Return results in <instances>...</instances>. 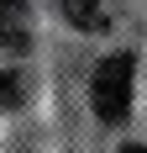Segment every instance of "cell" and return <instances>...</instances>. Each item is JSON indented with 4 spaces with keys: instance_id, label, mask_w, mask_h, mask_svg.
I'll list each match as a JSON object with an SVG mask.
<instances>
[{
    "instance_id": "5b68a950",
    "label": "cell",
    "mask_w": 147,
    "mask_h": 153,
    "mask_svg": "<svg viewBox=\"0 0 147 153\" xmlns=\"http://www.w3.org/2000/svg\"><path fill=\"white\" fill-rule=\"evenodd\" d=\"M121 153H147V148H142V143H132V148H121Z\"/></svg>"
},
{
    "instance_id": "6da1fadb",
    "label": "cell",
    "mask_w": 147,
    "mask_h": 153,
    "mask_svg": "<svg viewBox=\"0 0 147 153\" xmlns=\"http://www.w3.org/2000/svg\"><path fill=\"white\" fill-rule=\"evenodd\" d=\"M132 90H137L132 53H110V58L95 69V79H89V106H95V116H100L105 127L126 122V116H132Z\"/></svg>"
},
{
    "instance_id": "7a4b0ae2",
    "label": "cell",
    "mask_w": 147,
    "mask_h": 153,
    "mask_svg": "<svg viewBox=\"0 0 147 153\" xmlns=\"http://www.w3.org/2000/svg\"><path fill=\"white\" fill-rule=\"evenodd\" d=\"M26 37H32V11H26V0H0V48L21 53Z\"/></svg>"
},
{
    "instance_id": "3957f363",
    "label": "cell",
    "mask_w": 147,
    "mask_h": 153,
    "mask_svg": "<svg viewBox=\"0 0 147 153\" xmlns=\"http://www.w3.org/2000/svg\"><path fill=\"white\" fill-rule=\"evenodd\" d=\"M63 16H68L74 27H105V11H100V0H63Z\"/></svg>"
},
{
    "instance_id": "277c9868",
    "label": "cell",
    "mask_w": 147,
    "mask_h": 153,
    "mask_svg": "<svg viewBox=\"0 0 147 153\" xmlns=\"http://www.w3.org/2000/svg\"><path fill=\"white\" fill-rule=\"evenodd\" d=\"M21 95H26V85H21V74H0V111L21 106Z\"/></svg>"
}]
</instances>
